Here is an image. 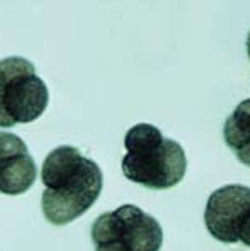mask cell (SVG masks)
Wrapping results in <instances>:
<instances>
[{
  "instance_id": "obj_1",
  "label": "cell",
  "mask_w": 250,
  "mask_h": 251,
  "mask_svg": "<svg viewBox=\"0 0 250 251\" xmlns=\"http://www.w3.org/2000/svg\"><path fill=\"white\" fill-rule=\"evenodd\" d=\"M42 211L49 223L63 226L80 218L97 201L104 186L99 165L79 148H54L42 165Z\"/></svg>"
},
{
  "instance_id": "obj_2",
  "label": "cell",
  "mask_w": 250,
  "mask_h": 251,
  "mask_svg": "<svg viewBox=\"0 0 250 251\" xmlns=\"http://www.w3.org/2000/svg\"><path fill=\"white\" fill-rule=\"evenodd\" d=\"M122 172L127 180L150 190L179 185L187 172V156L182 145L164 137L150 123H139L127 131Z\"/></svg>"
},
{
  "instance_id": "obj_3",
  "label": "cell",
  "mask_w": 250,
  "mask_h": 251,
  "mask_svg": "<svg viewBox=\"0 0 250 251\" xmlns=\"http://www.w3.org/2000/svg\"><path fill=\"white\" fill-rule=\"evenodd\" d=\"M49 105V88L24 57L0 60V128L32 123Z\"/></svg>"
},
{
  "instance_id": "obj_4",
  "label": "cell",
  "mask_w": 250,
  "mask_h": 251,
  "mask_svg": "<svg viewBox=\"0 0 250 251\" xmlns=\"http://www.w3.org/2000/svg\"><path fill=\"white\" fill-rule=\"evenodd\" d=\"M95 251H160L164 231L154 216L135 205H122L92 223Z\"/></svg>"
},
{
  "instance_id": "obj_5",
  "label": "cell",
  "mask_w": 250,
  "mask_h": 251,
  "mask_svg": "<svg viewBox=\"0 0 250 251\" xmlns=\"http://www.w3.org/2000/svg\"><path fill=\"white\" fill-rule=\"evenodd\" d=\"M205 228L220 243H242L250 248V188L225 185L207 200Z\"/></svg>"
},
{
  "instance_id": "obj_6",
  "label": "cell",
  "mask_w": 250,
  "mask_h": 251,
  "mask_svg": "<svg viewBox=\"0 0 250 251\" xmlns=\"http://www.w3.org/2000/svg\"><path fill=\"white\" fill-rule=\"evenodd\" d=\"M37 178V165L20 137L0 131V193L22 195Z\"/></svg>"
},
{
  "instance_id": "obj_7",
  "label": "cell",
  "mask_w": 250,
  "mask_h": 251,
  "mask_svg": "<svg viewBox=\"0 0 250 251\" xmlns=\"http://www.w3.org/2000/svg\"><path fill=\"white\" fill-rule=\"evenodd\" d=\"M225 145L240 163L250 167V99L240 101L223 125Z\"/></svg>"
},
{
  "instance_id": "obj_8",
  "label": "cell",
  "mask_w": 250,
  "mask_h": 251,
  "mask_svg": "<svg viewBox=\"0 0 250 251\" xmlns=\"http://www.w3.org/2000/svg\"><path fill=\"white\" fill-rule=\"evenodd\" d=\"M247 53H249V58H250V32L247 35Z\"/></svg>"
}]
</instances>
